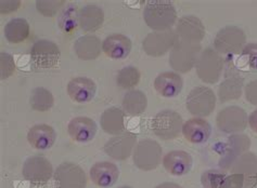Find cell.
<instances>
[{
  "instance_id": "obj_7",
  "label": "cell",
  "mask_w": 257,
  "mask_h": 188,
  "mask_svg": "<svg viewBox=\"0 0 257 188\" xmlns=\"http://www.w3.org/2000/svg\"><path fill=\"white\" fill-rule=\"evenodd\" d=\"M163 150L159 142L154 140H143L134 150V164L143 171H152L160 166Z\"/></svg>"
},
{
  "instance_id": "obj_14",
  "label": "cell",
  "mask_w": 257,
  "mask_h": 188,
  "mask_svg": "<svg viewBox=\"0 0 257 188\" xmlns=\"http://www.w3.org/2000/svg\"><path fill=\"white\" fill-rule=\"evenodd\" d=\"M249 147H251V140L245 134H235L230 136L226 143L224 156L221 157L219 162L221 169L226 171L230 170L236 159L247 152Z\"/></svg>"
},
{
  "instance_id": "obj_10",
  "label": "cell",
  "mask_w": 257,
  "mask_h": 188,
  "mask_svg": "<svg viewBox=\"0 0 257 188\" xmlns=\"http://www.w3.org/2000/svg\"><path fill=\"white\" fill-rule=\"evenodd\" d=\"M23 178L34 185H43L49 182L53 176L50 161L42 156H32L25 160L22 169Z\"/></svg>"
},
{
  "instance_id": "obj_18",
  "label": "cell",
  "mask_w": 257,
  "mask_h": 188,
  "mask_svg": "<svg viewBox=\"0 0 257 188\" xmlns=\"http://www.w3.org/2000/svg\"><path fill=\"white\" fill-rule=\"evenodd\" d=\"M181 133L189 143L200 145L206 143L211 138L212 126L205 119L194 117L184 124Z\"/></svg>"
},
{
  "instance_id": "obj_19",
  "label": "cell",
  "mask_w": 257,
  "mask_h": 188,
  "mask_svg": "<svg viewBox=\"0 0 257 188\" xmlns=\"http://www.w3.org/2000/svg\"><path fill=\"white\" fill-rule=\"evenodd\" d=\"M164 169L175 176H186L192 169L193 159L185 150H173L167 152L163 158Z\"/></svg>"
},
{
  "instance_id": "obj_28",
  "label": "cell",
  "mask_w": 257,
  "mask_h": 188,
  "mask_svg": "<svg viewBox=\"0 0 257 188\" xmlns=\"http://www.w3.org/2000/svg\"><path fill=\"white\" fill-rule=\"evenodd\" d=\"M30 36V24L25 18H12L5 26V37L10 44H18Z\"/></svg>"
},
{
  "instance_id": "obj_11",
  "label": "cell",
  "mask_w": 257,
  "mask_h": 188,
  "mask_svg": "<svg viewBox=\"0 0 257 188\" xmlns=\"http://www.w3.org/2000/svg\"><path fill=\"white\" fill-rule=\"evenodd\" d=\"M60 56L59 46L46 39L38 40L34 44L31 50V58L34 65L43 70L53 68L59 63Z\"/></svg>"
},
{
  "instance_id": "obj_16",
  "label": "cell",
  "mask_w": 257,
  "mask_h": 188,
  "mask_svg": "<svg viewBox=\"0 0 257 188\" xmlns=\"http://www.w3.org/2000/svg\"><path fill=\"white\" fill-rule=\"evenodd\" d=\"M98 126L94 120L89 117L73 118L67 124V133L77 143H88L96 136Z\"/></svg>"
},
{
  "instance_id": "obj_38",
  "label": "cell",
  "mask_w": 257,
  "mask_h": 188,
  "mask_svg": "<svg viewBox=\"0 0 257 188\" xmlns=\"http://www.w3.org/2000/svg\"><path fill=\"white\" fill-rule=\"evenodd\" d=\"M245 186V178L243 174L233 173L231 176H228L222 180L219 188H244Z\"/></svg>"
},
{
  "instance_id": "obj_44",
  "label": "cell",
  "mask_w": 257,
  "mask_h": 188,
  "mask_svg": "<svg viewBox=\"0 0 257 188\" xmlns=\"http://www.w3.org/2000/svg\"><path fill=\"white\" fill-rule=\"evenodd\" d=\"M118 188H132L131 186H120V187H118Z\"/></svg>"
},
{
  "instance_id": "obj_8",
  "label": "cell",
  "mask_w": 257,
  "mask_h": 188,
  "mask_svg": "<svg viewBox=\"0 0 257 188\" xmlns=\"http://www.w3.org/2000/svg\"><path fill=\"white\" fill-rule=\"evenodd\" d=\"M216 124L218 129L224 133H240L246 129L248 116L246 112L239 106H228L218 112Z\"/></svg>"
},
{
  "instance_id": "obj_42",
  "label": "cell",
  "mask_w": 257,
  "mask_h": 188,
  "mask_svg": "<svg viewBox=\"0 0 257 188\" xmlns=\"http://www.w3.org/2000/svg\"><path fill=\"white\" fill-rule=\"evenodd\" d=\"M155 188H182L180 185L176 184V183H171V182H165L158 185Z\"/></svg>"
},
{
  "instance_id": "obj_17",
  "label": "cell",
  "mask_w": 257,
  "mask_h": 188,
  "mask_svg": "<svg viewBox=\"0 0 257 188\" xmlns=\"http://www.w3.org/2000/svg\"><path fill=\"white\" fill-rule=\"evenodd\" d=\"M97 93V84L87 77L73 78L67 84V94L72 100L79 104L89 103Z\"/></svg>"
},
{
  "instance_id": "obj_5",
  "label": "cell",
  "mask_w": 257,
  "mask_h": 188,
  "mask_svg": "<svg viewBox=\"0 0 257 188\" xmlns=\"http://www.w3.org/2000/svg\"><path fill=\"white\" fill-rule=\"evenodd\" d=\"M186 106L189 112L194 117H207L214 112L216 107V96L208 86H195L188 94Z\"/></svg>"
},
{
  "instance_id": "obj_31",
  "label": "cell",
  "mask_w": 257,
  "mask_h": 188,
  "mask_svg": "<svg viewBox=\"0 0 257 188\" xmlns=\"http://www.w3.org/2000/svg\"><path fill=\"white\" fill-rule=\"evenodd\" d=\"M78 13L79 9L76 4H70L60 13L58 18V25L60 30L63 32L71 34L77 28L78 23Z\"/></svg>"
},
{
  "instance_id": "obj_39",
  "label": "cell",
  "mask_w": 257,
  "mask_h": 188,
  "mask_svg": "<svg viewBox=\"0 0 257 188\" xmlns=\"http://www.w3.org/2000/svg\"><path fill=\"white\" fill-rule=\"evenodd\" d=\"M245 98L254 106H257V79L245 86Z\"/></svg>"
},
{
  "instance_id": "obj_41",
  "label": "cell",
  "mask_w": 257,
  "mask_h": 188,
  "mask_svg": "<svg viewBox=\"0 0 257 188\" xmlns=\"http://www.w3.org/2000/svg\"><path fill=\"white\" fill-rule=\"evenodd\" d=\"M248 126L255 133H257V110L248 116Z\"/></svg>"
},
{
  "instance_id": "obj_24",
  "label": "cell",
  "mask_w": 257,
  "mask_h": 188,
  "mask_svg": "<svg viewBox=\"0 0 257 188\" xmlns=\"http://www.w3.org/2000/svg\"><path fill=\"white\" fill-rule=\"evenodd\" d=\"M104 22V13L96 4H87L79 9L78 23L80 28L86 32H94L101 28Z\"/></svg>"
},
{
  "instance_id": "obj_2",
  "label": "cell",
  "mask_w": 257,
  "mask_h": 188,
  "mask_svg": "<svg viewBox=\"0 0 257 188\" xmlns=\"http://www.w3.org/2000/svg\"><path fill=\"white\" fill-rule=\"evenodd\" d=\"M202 52L200 44H193L179 39L171 50L170 65L178 74H187L195 67Z\"/></svg>"
},
{
  "instance_id": "obj_23",
  "label": "cell",
  "mask_w": 257,
  "mask_h": 188,
  "mask_svg": "<svg viewBox=\"0 0 257 188\" xmlns=\"http://www.w3.org/2000/svg\"><path fill=\"white\" fill-rule=\"evenodd\" d=\"M57 132L51 126L36 124L32 126L28 133L29 143L38 150H49L56 143Z\"/></svg>"
},
{
  "instance_id": "obj_33",
  "label": "cell",
  "mask_w": 257,
  "mask_h": 188,
  "mask_svg": "<svg viewBox=\"0 0 257 188\" xmlns=\"http://www.w3.org/2000/svg\"><path fill=\"white\" fill-rule=\"evenodd\" d=\"M140 78L141 74L137 67L126 66L118 72L116 82L121 89H133L134 86H136L139 84Z\"/></svg>"
},
{
  "instance_id": "obj_36",
  "label": "cell",
  "mask_w": 257,
  "mask_h": 188,
  "mask_svg": "<svg viewBox=\"0 0 257 188\" xmlns=\"http://www.w3.org/2000/svg\"><path fill=\"white\" fill-rule=\"evenodd\" d=\"M16 72L15 58L9 53L3 52L0 54V76L2 79H8Z\"/></svg>"
},
{
  "instance_id": "obj_20",
  "label": "cell",
  "mask_w": 257,
  "mask_h": 188,
  "mask_svg": "<svg viewBox=\"0 0 257 188\" xmlns=\"http://www.w3.org/2000/svg\"><path fill=\"white\" fill-rule=\"evenodd\" d=\"M90 178L92 183L101 188H109L117 182L119 170L116 164L109 161H101L90 168Z\"/></svg>"
},
{
  "instance_id": "obj_27",
  "label": "cell",
  "mask_w": 257,
  "mask_h": 188,
  "mask_svg": "<svg viewBox=\"0 0 257 188\" xmlns=\"http://www.w3.org/2000/svg\"><path fill=\"white\" fill-rule=\"evenodd\" d=\"M121 105H123L124 112L127 115L140 116L147 110L148 98L143 91L131 90L124 96Z\"/></svg>"
},
{
  "instance_id": "obj_13",
  "label": "cell",
  "mask_w": 257,
  "mask_h": 188,
  "mask_svg": "<svg viewBox=\"0 0 257 188\" xmlns=\"http://www.w3.org/2000/svg\"><path fill=\"white\" fill-rule=\"evenodd\" d=\"M59 188H86L87 176L78 164H61L53 174Z\"/></svg>"
},
{
  "instance_id": "obj_35",
  "label": "cell",
  "mask_w": 257,
  "mask_h": 188,
  "mask_svg": "<svg viewBox=\"0 0 257 188\" xmlns=\"http://www.w3.org/2000/svg\"><path fill=\"white\" fill-rule=\"evenodd\" d=\"M227 176L217 170H207L201 176V183L204 188H219Z\"/></svg>"
},
{
  "instance_id": "obj_9",
  "label": "cell",
  "mask_w": 257,
  "mask_h": 188,
  "mask_svg": "<svg viewBox=\"0 0 257 188\" xmlns=\"http://www.w3.org/2000/svg\"><path fill=\"white\" fill-rule=\"evenodd\" d=\"M179 40L175 30L154 32L148 34L143 42V49L148 56L152 58H160L173 49L175 44Z\"/></svg>"
},
{
  "instance_id": "obj_21",
  "label": "cell",
  "mask_w": 257,
  "mask_h": 188,
  "mask_svg": "<svg viewBox=\"0 0 257 188\" xmlns=\"http://www.w3.org/2000/svg\"><path fill=\"white\" fill-rule=\"evenodd\" d=\"M184 88V80L178 72H164L154 80V89L163 98H175L179 96Z\"/></svg>"
},
{
  "instance_id": "obj_32",
  "label": "cell",
  "mask_w": 257,
  "mask_h": 188,
  "mask_svg": "<svg viewBox=\"0 0 257 188\" xmlns=\"http://www.w3.org/2000/svg\"><path fill=\"white\" fill-rule=\"evenodd\" d=\"M30 103L34 110L47 112L52 108L55 104V98L49 90L43 88V86H38L32 91Z\"/></svg>"
},
{
  "instance_id": "obj_12",
  "label": "cell",
  "mask_w": 257,
  "mask_h": 188,
  "mask_svg": "<svg viewBox=\"0 0 257 188\" xmlns=\"http://www.w3.org/2000/svg\"><path fill=\"white\" fill-rule=\"evenodd\" d=\"M137 145V136L133 132H124L111 138L104 145V152L114 160L124 161L133 155Z\"/></svg>"
},
{
  "instance_id": "obj_30",
  "label": "cell",
  "mask_w": 257,
  "mask_h": 188,
  "mask_svg": "<svg viewBox=\"0 0 257 188\" xmlns=\"http://www.w3.org/2000/svg\"><path fill=\"white\" fill-rule=\"evenodd\" d=\"M230 170L233 173L243 174L246 180L257 182V157L249 152L243 154L241 157L236 159Z\"/></svg>"
},
{
  "instance_id": "obj_29",
  "label": "cell",
  "mask_w": 257,
  "mask_h": 188,
  "mask_svg": "<svg viewBox=\"0 0 257 188\" xmlns=\"http://www.w3.org/2000/svg\"><path fill=\"white\" fill-rule=\"evenodd\" d=\"M244 79L239 76H231L226 78L218 88V98L221 103L229 100H238L242 96Z\"/></svg>"
},
{
  "instance_id": "obj_22",
  "label": "cell",
  "mask_w": 257,
  "mask_h": 188,
  "mask_svg": "<svg viewBox=\"0 0 257 188\" xmlns=\"http://www.w3.org/2000/svg\"><path fill=\"white\" fill-rule=\"evenodd\" d=\"M133 48L132 40L121 34L107 36L102 42V51L113 60H123L130 56Z\"/></svg>"
},
{
  "instance_id": "obj_37",
  "label": "cell",
  "mask_w": 257,
  "mask_h": 188,
  "mask_svg": "<svg viewBox=\"0 0 257 188\" xmlns=\"http://www.w3.org/2000/svg\"><path fill=\"white\" fill-rule=\"evenodd\" d=\"M242 58H244L246 65L251 70H257V44H248L241 52Z\"/></svg>"
},
{
  "instance_id": "obj_25",
  "label": "cell",
  "mask_w": 257,
  "mask_h": 188,
  "mask_svg": "<svg viewBox=\"0 0 257 188\" xmlns=\"http://www.w3.org/2000/svg\"><path fill=\"white\" fill-rule=\"evenodd\" d=\"M102 130L110 136H119L125 131V112L118 107L105 110L100 118Z\"/></svg>"
},
{
  "instance_id": "obj_43",
  "label": "cell",
  "mask_w": 257,
  "mask_h": 188,
  "mask_svg": "<svg viewBox=\"0 0 257 188\" xmlns=\"http://www.w3.org/2000/svg\"><path fill=\"white\" fill-rule=\"evenodd\" d=\"M256 187H257V185H253V184H249V183L245 182L244 188H256Z\"/></svg>"
},
{
  "instance_id": "obj_6",
  "label": "cell",
  "mask_w": 257,
  "mask_h": 188,
  "mask_svg": "<svg viewBox=\"0 0 257 188\" xmlns=\"http://www.w3.org/2000/svg\"><path fill=\"white\" fill-rule=\"evenodd\" d=\"M184 126V120L177 112L165 110L157 114L152 120L153 133L164 140H175L179 136Z\"/></svg>"
},
{
  "instance_id": "obj_4",
  "label": "cell",
  "mask_w": 257,
  "mask_h": 188,
  "mask_svg": "<svg viewBox=\"0 0 257 188\" xmlns=\"http://www.w3.org/2000/svg\"><path fill=\"white\" fill-rule=\"evenodd\" d=\"M195 68H197L199 78L203 82L214 84L219 82L222 70H224V61L217 51L212 48H206L205 50H202L195 64Z\"/></svg>"
},
{
  "instance_id": "obj_40",
  "label": "cell",
  "mask_w": 257,
  "mask_h": 188,
  "mask_svg": "<svg viewBox=\"0 0 257 188\" xmlns=\"http://www.w3.org/2000/svg\"><path fill=\"white\" fill-rule=\"evenodd\" d=\"M21 6V2L20 0H6V2H0V12L2 14H9L17 11Z\"/></svg>"
},
{
  "instance_id": "obj_15",
  "label": "cell",
  "mask_w": 257,
  "mask_h": 188,
  "mask_svg": "<svg viewBox=\"0 0 257 188\" xmlns=\"http://www.w3.org/2000/svg\"><path fill=\"white\" fill-rule=\"evenodd\" d=\"M176 34L185 42L200 44L205 37V26L201 20L194 16H185L176 24Z\"/></svg>"
},
{
  "instance_id": "obj_34",
  "label": "cell",
  "mask_w": 257,
  "mask_h": 188,
  "mask_svg": "<svg viewBox=\"0 0 257 188\" xmlns=\"http://www.w3.org/2000/svg\"><path fill=\"white\" fill-rule=\"evenodd\" d=\"M64 4V0H37L36 9L42 16L46 18H52L57 16L59 10Z\"/></svg>"
},
{
  "instance_id": "obj_3",
  "label": "cell",
  "mask_w": 257,
  "mask_h": 188,
  "mask_svg": "<svg viewBox=\"0 0 257 188\" xmlns=\"http://www.w3.org/2000/svg\"><path fill=\"white\" fill-rule=\"evenodd\" d=\"M246 46V35L238 26L229 25L221 28L214 39L215 50L219 54H241Z\"/></svg>"
},
{
  "instance_id": "obj_1",
  "label": "cell",
  "mask_w": 257,
  "mask_h": 188,
  "mask_svg": "<svg viewBox=\"0 0 257 188\" xmlns=\"http://www.w3.org/2000/svg\"><path fill=\"white\" fill-rule=\"evenodd\" d=\"M146 24L155 32L172 30L177 21V11L171 2H148L144 10Z\"/></svg>"
},
{
  "instance_id": "obj_26",
  "label": "cell",
  "mask_w": 257,
  "mask_h": 188,
  "mask_svg": "<svg viewBox=\"0 0 257 188\" xmlns=\"http://www.w3.org/2000/svg\"><path fill=\"white\" fill-rule=\"evenodd\" d=\"M74 50L78 58L83 61H91L99 58L102 50V44L97 36L85 35L76 40L74 44Z\"/></svg>"
}]
</instances>
